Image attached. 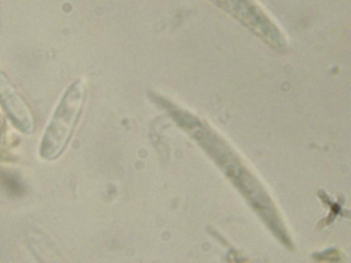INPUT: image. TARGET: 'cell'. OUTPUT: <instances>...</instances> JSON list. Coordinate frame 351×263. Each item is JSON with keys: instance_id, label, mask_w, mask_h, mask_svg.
Masks as SVG:
<instances>
[{"instance_id": "obj_1", "label": "cell", "mask_w": 351, "mask_h": 263, "mask_svg": "<svg viewBox=\"0 0 351 263\" xmlns=\"http://www.w3.org/2000/svg\"><path fill=\"white\" fill-rule=\"evenodd\" d=\"M84 97V84L81 79L65 90L43 136L40 145L43 158L51 160L62 153L77 121Z\"/></svg>"}, {"instance_id": "obj_2", "label": "cell", "mask_w": 351, "mask_h": 263, "mask_svg": "<svg viewBox=\"0 0 351 263\" xmlns=\"http://www.w3.org/2000/svg\"><path fill=\"white\" fill-rule=\"evenodd\" d=\"M0 105L16 128L25 134L34 131V120L28 105L1 69Z\"/></svg>"}]
</instances>
